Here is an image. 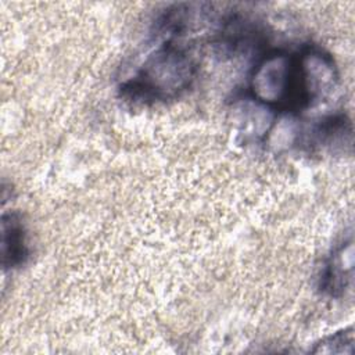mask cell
Listing matches in <instances>:
<instances>
[{
	"label": "cell",
	"instance_id": "277c9868",
	"mask_svg": "<svg viewBox=\"0 0 355 355\" xmlns=\"http://www.w3.org/2000/svg\"><path fill=\"white\" fill-rule=\"evenodd\" d=\"M352 270L354 243L348 239L336 247L327 259L320 275V288L331 297L343 295L352 282Z\"/></svg>",
	"mask_w": 355,
	"mask_h": 355
},
{
	"label": "cell",
	"instance_id": "7a4b0ae2",
	"mask_svg": "<svg viewBox=\"0 0 355 355\" xmlns=\"http://www.w3.org/2000/svg\"><path fill=\"white\" fill-rule=\"evenodd\" d=\"M250 93L258 103L272 110L306 108L298 53L272 50L262 55L252 68Z\"/></svg>",
	"mask_w": 355,
	"mask_h": 355
},
{
	"label": "cell",
	"instance_id": "3957f363",
	"mask_svg": "<svg viewBox=\"0 0 355 355\" xmlns=\"http://www.w3.org/2000/svg\"><path fill=\"white\" fill-rule=\"evenodd\" d=\"M304 94L308 107L327 97L337 83V67L333 57L315 46H305L298 53Z\"/></svg>",
	"mask_w": 355,
	"mask_h": 355
},
{
	"label": "cell",
	"instance_id": "8992f818",
	"mask_svg": "<svg viewBox=\"0 0 355 355\" xmlns=\"http://www.w3.org/2000/svg\"><path fill=\"white\" fill-rule=\"evenodd\" d=\"M352 329L337 331L320 340L312 349L313 354H352L354 352Z\"/></svg>",
	"mask_w": 355,
	"mask_h": 355
},
{
	"label": "cell",
	"instance_id": "6da1fadb",
	"mask_svg": "<svg viewBox=\"0 0 355 355\" xmlns=\"http://www.w3.org/2000/svg\"><path fill=\"white\" fill-rule=\"evenodd\" d=\"M194 75L196 64L187 50L166 42L147 57L139 72L122 85L121 92L130 101H165L189 89Z\"/></svg>",
	"mask_w": 355,
	"mask_h": 355
},
{
	"label": "cell",
	"instance_id": "5b68a950",
	"mask_svg": "<svg viewBox=\"0 0 355 355\" xmlns=\"http://www.w3.org/2000/svg\"><path fill=\"white\" fill-rule=\"evenodd\" d=\"M28 245L25 227L18 214H4L1 218V262L6 268H15L25 262Z\"/></svg>",
	"mask_w": 355,
	"mask_h": 355
}]
</instances>
